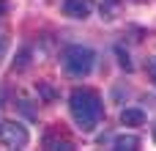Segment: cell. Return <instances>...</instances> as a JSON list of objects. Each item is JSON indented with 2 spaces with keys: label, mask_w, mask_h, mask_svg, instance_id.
Returning a JSON list of instances; mask_svg holds the SVG:
<instances>
[{
  "label": "cell",
  "mask_w": 156,
  "mask_h": 151,
  "mask_svg": "<svg viewBox=\"0 0 156 151\" xmlns=\"http://www.w3.org/2000/svg\"><path fill=\"white\" fill-rule=\"evenodd\" d=\"M44 146H47V149H63V151H71V149H74V143H71V140H63V138H58V140L47 138Z\"/></svg>",
  "instance_id": "obj_7"
},
{
  "label": "cell",
  "mask_w": 156,
  "mask_h": 151,
  "mask_svg": "<svg viewBox=\"0 0 156 151\" xmlns=\"http://www.w3.org/2000/svg\"><path fill=\"white\" fill-rule=\"evenodd\" d=\"M30 143V132L19 121H0V146L5 149H25Z\"/></svg>",
  "instance_id": "obj_3"
},
{
  "label": "cell",
  "mask_w": 156,
  "mask_h": 151,
  "mask_svg": "<svg viewBox=\"0 0 156 151\" xmlns=\"http://www.w3.org/2000/svg\"><path fill=\"white\" fill-rule=\"evenodd\" d=\"M115 52H118V55H121V66H123V69H129V72H132V61H129V55H123V50H121V47H115Z\"/></svg>",
  "instance_id": "obj_9"
},
{
  "label": "cell",
  "mask_w": 156,
  "mask_h": 151,
  "mask_svg": "<svg viewBox=\"0 0 156 151\" xmlns=\"http://www.w3.org/2000/svg\"><path fill=\"white\" fill-rule=\"evenodd\" d=\"M5 52H8V36L0 30V61L5 58Z\"/></svg>",
  "instance_id": "obj_8"
},
{
  "label": "cell",
  "mask_w": 156,
  "mask_h": 151,
  "mask_svg": "<svg viewBox=\"0 0 156 151\" xmlns=\"http://www.w3.org/2000/svg\"><path fill=\"white\" fill-rule=\"evenodd\" d=\"M121 124H123V127H143V124H145V113H143L140 107H126V110L121 113Z\"/></svg>",
  "instance_id": "obj_5"
},
{
  "label": "cell",
  "mask_w": 156,
  "mask_h": 151,
  "mask_svg": "<svg viewBox=\"0 0 156 151\" xmlns=\"http://www.w3.org/2000/svg\"><path fill=\"white\" fill-rule=\"evenodd\" d=\"M5 11H8V3H5V0H0V14H5Z\"/></svg>",
  "instance_id": "obj_12"
},
{
  "label": "cell",
  "mask_w": 156,
  "mask_h": 151,
  "mask_svg": "<svg viewBox=\"0 0 156 151\" xmlns=\"http://www.w3.org/2000/svg\"><path fill=\"white\" fill-rule=\"evenodd\" d=\"M41 91H44V96H47V99H52V96H55V94H52V88H49V85H41Z\"/></svg>",
  "instance_id": "obj_11"
},
{
  "label": "cell",
  "mask_w": 156,
  "mask_h": 151,
  "mask_svg": "<svg viewBox=\"0 0 156 151\" xmlns=\"http://www.w3.org/2000/svg\"><path fill=\"white\" fill-rule=\"evenodd\" d=\"M69 113L74 118V124L82 129V132H93L104 116V105H101V96L90 88H77L71 91L69 96Z\"/></svg>",
  "instance_id": "obj_1"
},
{
  "label": "cell",
  "mask_w": 156,
  "mask_h": 151,
  "mask_svg": "<svg viewBox=\"0 0 156 151\" xmlns=\"http://www.w3.org/2000/svg\"><path fill=\"white\" fill-rule=\"evenodd\" d=\"M154 138H156V129H154Z\"/></svg>",
  "instance_id": "obj_13"
},
{
  "label": "cell",
  "mask_w": 156,
  "mask_h": 151,
  "mask_svg": "<svg viewBox=\"0 0 156 151\" xmlns=\"http://www.w3.org/2000/svg\"><path fill=\"white\" fill-rule=\"evenodd\" d=\"M148 74H151V80L156 83V58H151V61H148Z\"/></svg>",
  "instance_id": "obj_10"
},
{
  "label": "cell",
  "mask_w": 156,
  "mask_h": 151,
  "mask_svg": "<svg viewBox=\"0 0 156 151\" xmlns=\"http://www.w3.org/2000/svg\"><path fill=\"white\" fill-rule=\"evenodd\" d=\"M63 14L71 19H88L93 14V0H63Z\"/></svg>",
  "instance_id": "obj_4"
},
{
  "label": "cell",
  "mask_w": 156,
  "mask_h": 151,
  "mask_svg": "<svg viewBox=\"0 0 156 151\" xmlns=\"http://www.w3.org/2000/svg\"><path fill=\"white\" fill-rule=\"evenodd\" d=\"M112 149H118V151H134V149H140V138L137 135H115L112 138Z\"/></svg>",
  "instance_id": "obj_6"
},
{
  "label": "cell",
  "mask_w": 156,
  "mask_h": 151,
  "mask_svg": "<svg viewBox=\"0 0 156 151\" xmlns=\"http://www.w3.org/2000/svg\"><path fill=\"white\" fill-rule=\"evenodd\" d=\"M96 66V52L85 44H69L63 52V69L71 77H88Z\"/></svg>",
  "instance_id": "obj_2"
}]
</instances>
